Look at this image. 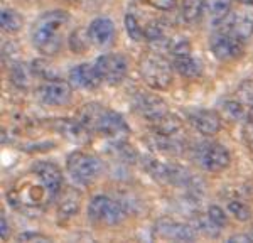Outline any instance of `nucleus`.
<instances>
[{"instance_id": "1", "label": "nucleus", "mask_w": 253, "mask_h": 243, "mask_svg": "<svg viewBox=\"0 0 253 243\" xmlns=\"http://www.w3.org/2000/svg\"><path fill=\"white\" fill-rule=\"evenodd\" d=\"M78 120L89 132H98L105 135L112 142L126 140L130 133V128L120 113L108 110L103 105L88 103L83 105V108L78 113Z\"/></svg>"}, {"instance_id": "2", "label": "nucleus", "mask_w": 253, "mask_h": 243, "mask_svg": "<svg viewBox=\"0 0 253 243\" xmlns=\"http://www.w3.org/2000/svg\"><path fill=\"white\" fill-rule=\"evenodd\" d=\"M69 22V14L64 10H49L41 15L31 32L32 44L44 56L58 54L63 44V31Z\"/></svg>"}, {"instance_id": "3", "label": "nucleus", "mask_w": 253, "mask_h": 243, "mask_svg": "<svg viewBox=\"0 0 253 243\" xmlns=\"http://www.w3.org/2000/svg\"><path fill=\"white\" fill-rule=\"evenodd\" d=\"M138 71H140L144 83L152 90H167L172 83L174 66L166 56H162V52H145L138 61Z\"/></svg>"}, {"instance_id": "4", "label": "nucleus", "mask_w": 253, "mask_h": 243, "mask_svg": "<svg viewBox=\"0 0 253 243\" xmlns=\"http://www.w3.org/2000/svg\"><path fill=\"white\" fill-rule=\"evenodd\" d=\"M68 174L76 184L89 186L93 184L103 172V162L91 154L75 151L68 156L66 161Z\"/></svg>"}, {"instance_id": "5", "label": "nucleus", "mask_w": 253, "mask_h": 243, "mask_svg": "<svg viewBox=\"0 0 253 243\" xmlns=\"http://www.w3.org/2000/svg\"><path fill=\"white\" fill-rule=\"evenodd\" d=\"M193 159L203 171L221 172L231 164V156L226 147L218 142L205 140L193 147Z\"/></svg>"}, {"instance_id": "6", "label": "nucleus", "mask_w": 253, "mask_h": 243, "mask_svg": "<svg viewBox=\"0 0 253 243\" xmlns=\"http://www.w3.org/2000/svg\"><path fill=\"white\" fill-rule=\"evenodd\" d=\"M126 209L108 196H95L88 204V218L95 225L117 226L125 220Z\"/></svg>"}, {"instance_id": "7", "label": "nucleus", "mask_w": 253, "mask_h": 243, "mask_svg": "<svg viewBox=\"0 0 253 243\" xmlns=\"http://www.w3.org/2000/svg\"><path fill=\"white\" fill-rule=\"evenodd\" d=\"M95 66L100 78L103 83L110 86H118L124 83L126 73H128V59L120 52H112V54H103L95 61Z\"/></svg>"}, {"instance_id": "8", "label": "nucleus", "mask_w": 253, "mask_h": 243, "mask_svg": "<svg viewBox=\"0 0 253 243\" xmlns=\"http://www.w3.org/2000/svg\"><path fill=\"white\" fill-rule=\"evenodd\" d=\"M154 235L161 240L193 242L198 237V232L191 223H181L172 218H159L154 225Z\"/></svg>"}, {"instance_id": "9", "label": "nucleus", "mask_w": 253, "mask_h": 243, "mask_svg": "<svg viewBox=\"0 0 253 243\" xmlns=\"http://www.w3.org/2000/svg\"><path fill=\"white\" fill-rule=\"evenodd\" d=\"M73 96V84L61 78L46 80L38 88V98L41 103L51 105V107H61L66 105Z\"/></svg>"}, {"instance_id": "10", "label": "nucleus", "mask_w": 253, "mask_h": 243, "mask_svg": "<svg viewBox=\"0 0 253 243\" xmlns=\"http://www.w3.org/2000/svg\"><path fill=\"white\" fill-rule=\"evenodd\" d=\"M211 52L219 61H233L243 56V40L233 36L231 32L219 31L213 34L210 40Z\"/></svg>"}, {"instance_id": "11", "label": "nucleus", "mask_w": 253, "mask_h": 243, "mask_svg": "<svg viewBox=\"0 0 253 243\" xmlns=\"http://www.w3.org/2000/svg\"><path fill=\"white\" fill-rule=\"evenodd\" d=\"M172 66L177 75L184 76V78H198L203 73V64L198 58L191 54V47L187 42L174 44L172 47Z\"/></svg>"}, {"instance_id": "12", "label": "nucleus", "mask_w": 253, "mask_h": 243, "mask_svg": "<svg viewBox=\"0 0 253 243\" xmlns=\"http://www.w3.org/2000/svg\"><path fill=\"white\" fill-rule=\"evenodd\" d=\"M132 108L137 115H140L142 119L154 122L159 117H162L164 113L169 112L167 103L161 96H157L156 93H145L138 91L132 100Z\"/></svg>"}, {"instance_id": "13", "label": "nucleus", "mask_w": 253, "mask_h": 243, "mask_svg": "<svg viewBox=\"0 0 253 243\" xmlns=\"http://www.w3.org/2000/svg\"><path fill=\"white\" fill-rule=\"evenodd\" d=\"M32 172L42 182V186L47 189V193L51 194L52 200H56L59 196V193L63 191V174H61L58 165L49 161H42L34 165Z\"/></svg>"}, {"instance_id": "14", "label": "nucleus", "mask_w": 253, "mask_h": 243, "mask_svg": "<svg viewBox=\"0 0 253 243\" xmlns=\"http://www.w3.org/2000/svg\"><path fill=\"white\" fill-rule=\"evenodd\" d=\"M51 127L69 142L75 144H86L89 139V132L80 120L73 119H54L51 120Z\"/></svg>"}, {"instance_id": "15", "label": "nucleus", "mask_w": 253, "mask_h": 243, "mask_svg": "<svg viewBox=\"0 0 253 243\" xmlns=\"http://www.w3.org/2000/svg\"><path fill=\"white\" fill-rule=\"evenodd\" d=\"M189 122L191 125L205 137H213L221 128V119L213 110L206 108H198V110L189 112Z\"/></svg>"}, {"instance_id": "16", "label": "nucleus", "mask_w": 253, "mask_h": 243, "mask_svg": "<svg viewBox=\"0 0 253 243\" xmlns=\"http://www.w3.org/2000/svg\"><path fill=\"white\" fill-rule=\"evenodd\" d=\"M58 200V220L59 223H68L69 220L80 213L81 208V193L75 188L63 189L59 193Z\"/></svg>"}, {"instance_id": "17", "label": "nucleus", "mask_w": 253, "mask_h": 243, "mask_svg": "<svg viewBox=\"0 0 253 243\" xmlns=\"http://www.w3.org/2000/svg\"><path fill=\"white\" fill-rule=\"evenodd\" d=\"M69 83L76 88H83V90H93V88L100 86V83H103L100 78L95 64H78L69 71Z\"/></svg>"}, {"instance_id": "18", "label": "nucleus", "mask_w": 253, "mask_h": 243, "mask_svg": "<svg viewBox=\"0 0 253 243\" xmlns=\"http://www.w3.org/2000/svg\"><path fill=\"white\" fill-rule=\"evenodd\" d=\"M147 142L152 149L169 156H179L184 152V140L179 139V135H162V133L150 132Z\"/></svg>"}, {"instance_id": "19", "label": "nucleus", "mask_w": 253, "mask_h": 243, "mask_svg": "<svg viewBox=\"0 0 253 243\" xmlns=\"http://www.w3.org/2000/svg\"><path fill=\"white\" fill-rule=\"evenodd\" d=\"M88 32L89 38H91V42L95 46L103 47L112 42L113 36H115V26L107 17H98L88 26Z\"/></svg>"}, {"instance_id": "20", "label": "nucleus", "mask_w": 253, "mask_h": 243, "mask_svg": "<svg viewBox=\"0 0 253 243\" xmlns=\"http://www.w3.org/2000/svg\"><path fill=\"white\" fill-rule=\"evenodd\" d=\"M233 0H205L203 15H206L213 24H221L230 15Z\"/></svg>"}, {"instance_id": "21", "label": "nucleus", "mask_w": 253, "mask_h": 243, "mask_svg": "<svg viewBox=\"0 0 253 243\" xmlns=\"http://www.w3.org/2000/svg\"><path fill=\"white\" fill-rule=\"evenodd\" d=\"M150 127H152V132L162 133V135H179V132H181V128H182V123L174 113L167 112L162 117L150 122Z\"/></svg>"}, {"instance_id": "22", "label": "nucleus", "mask_w": 253, "mask_h": 243, "mask_svg": "<svg viewBox=\"0 0 253 243\" xmlns=\"http://www.w3.org/2000/svg\"><path fill=\"white\" fill-rule=\"evenodd\" d=\"M226 19H228V27L223 31L231 32V34L236 36L238 39H242L243 42L253 36V20L250 17H245V15H235V17H230V15H228Z\"/></svg>"}, {"instance_id": "23", "label": "nucleus", "mask_w": 253, "mask_h": 243, "mask_svg": "<svg viewBox=\"0 0 253 243\" xmlns=\"http://www.w3.org/2000/svg\"><path fill=\"white\" fill-rule=\"evenodd\" d=\"M91 44L93 42L86 27H78V29H75L71 32V36H69V49L76 52V54L86 52Z\"/></svg>"}, {"instance_id": "24", "label": "nucleus", "mask_w": 253, "mask_h": 243, "mask_svg": "<svg viewBox=\"0 0 253 243\" xmlns=\"http://www.w3.org/2000/svg\"><path fill=\"white\" fill-rule=\"evenodd\" d=\"M191 225L196 228V232H201L203 235H206V237H210V238H216L223 230V228H219V226L216 225L210 216H208V213L206 214H196V216L193 218V221H191Z\"/></svg>"}, {"instance_id": "25", "label": "nucleus", "mask_w": 253, "mask_h": 243, "mask_svg": "<svg viewBox=\"0 0 253 243\" xmlns=\"http://www.w3.org/2000/svg\"><path fill=\"white\" fill-rule=\"evenodd\" d=\"M0 26L5 32H17L22 29L24 19L19 12L12 9H2V12H0Z\"/></svg>"}, {"instance_id": "26", "label": "nucleus", "mask_w": 253, "mask_h": 243, "mask_svg": "<svg viewBox=\"0 0 253 243\" xmlns=\"http://www.w3.org/2000/svg\"><path fill=\"white\" fill-rule=\"evenodd\" d=\"M31 73H32V70H29L26 64L15 63L10 70L12 83H14L17 88H20V90H27V88H29V83H31Z\"/></svg>"}, {"instance_id": "27", "label": "nucleus", "mask_w": 253, "mask_h": 243, "mask_svg": "<svg viewBox=\"0 0 253 243\" xmlns=\"http://www.w3.org/2000/svg\"><path fill=\"white\" fill-rule=\"evenodd\" d=\"M182 2V19L187 24L198 22L203 15V2L205 0H181Z\"/></svg>"}, {"instance_id": "28", "label": "nucleus", "mask_w": 253, "mask_h": 243, "mask_svg": "<svg viewBox=\"0 0 253 243\" xmlns=\"http://www.w3.org/2000/svg\"><path fill=\"white\" fill-rule=\"evenodd\" d=\"M228 211L233 214L238 221H250L252 220V208L242 200H230L228 201Z\"/></svg>"}, {"instance_id": "29", "label": "nucleus", "mask_w": 253, "mask_h": 243, "mask_svg": "<svg viewBox=\"0 0 253 243\" xmlns=\"http://www.w3.org/2000/svg\"><path fill=\"white\" fill-rule=\"evenodd\" d=\"M124 24H125L126 34L130 36V39H132V40H135V42H138V40L145 39V31H144V27L140 26L138 19H137L133 14H126V15H125V19H124Z\"/></svg>"}, {"instance_id": "30", "label": "nucleus", "mask_w": 253, "mask_h": 243, "mask_svg": "<svg viewBox=\"0 0 253 243\" xmlns=\"http://www.w3.org/2000/svg\"><path fill=\"white\" fill-rule=\"evenodd\" d=\"M223 112L231 122H242L247 119V112L243 108V103L240 100H228L223 103Z\"/></svg>"}, {"instance_id": "31", "label": "nucleus", "mask_w": 253, "mask_h": 243, "mask_svg": "<svg viewBox=\"0 0 253 243\" xmlns=\"http://www.w3.org/2000/svg\"><path fill=\"white\" fill-rule=\"evenodd\" d=\"M31 70L34 73L36 76H39V78L42 80H52V78H58L56 76V73L51 70V64L46 63V61H34V63L31 64Z\"/></svg>"}, {"instance_id": "32", "label": "nucleus", "mask_w": 253, "mask_h": 243, "mask_svg": "<svg viewBox=\"0 0 253 243\" xmlns=\"http://www.w3.org/2000/svg\"><path fill=\"white\" fill-rule=\"evenodd\" d=\"M236 100L245 105H253V80H245L236 90Z\"/></svg>"}, {"instance_id": "33", "label": "nucleus", "mask_w": 253, "mask_h": 243, "mask_svg": "<svg viewBox=\"0 0 253 243\" xmlns=\"http://www.w3.org/2000/svg\"><path fill=\"white\" fill-rule=\"evenodd\" d=\"M208 216L213 220L216 225L219 226V228H224V226L228 225V216L224 214V211L219 206H216V204H213V206H210V209H208Z\"/></svg>"}, {"instance_id": "34", "label": "nucleus", "mask_w": 253, "mask_h": 243, "mask_svg": "<svg viewBox=\"0 0 253 243\" xmlns=\"http://www.w3.org/2000/svg\"><path fill=\"white\" fill-rule=\"evenodd\" d=\"M144 2L157 10H170L177 0H144Z\"/></svg>"}, {"instance_id": "35", "label": "nucleus", "mask_w": 253, "mask_h": 243, "mask_svg": "<svg viewBox=\"0 0 253 243\" xmlns=\"http://www.w3.org/2000/svg\"><path fill=\"white\" fill-rule=\"evenodd\" d=\"M243 142L247 145V149L250 152H253V123L248 122L247 125L243 127Z\"/></svg>"}, {"instance_id": "36", "label": "nucleus", "mask_w": 253, "mask_h": 243, "mask_svg": "<svg viewBox=\"0 0 253 243\" xmlns=\"http://www.w3.org/2000/svg\"><path fill=\"white\" fill-rule=\"evenodd\" d=\"M19 242H49V238L46 237V235L26 232V233L19 235Z\"/></svg>"}, {"instance_id": "37", "label": "nucleus", "mask_w": 253, "mask_h": 243, "mask_svg": "<svg viewBox=\"0 0 253 243\" xmlns=\"http://www.w3.org/2000/svg\"><path fill=\"white\" fill-rule=\"evenodd\" d=\"M78 2L84 10H89V12L98 10L103 5V0H78Z\"/></svg>"}, {"instance_id": "38", "label": "nucleus", "mask_w": 253, "mask_h": 243, "mask_svg": "<svg viewBox=\"0 0 253 243\" xmlns=\"http://www.w3.org/2000/svg\"><path fill=\"white\" fill-rule=\"evenodd\" d=\"M9 233H10L9 221L5 220V214H2V216H0V238H2V240H7V238H9Z\"/></svg>"}, {"instance_id": "39", "label": "nucleus", "mask_w": 253, "mask_h": 243, "mask_svg": "<svg viewBox=\"0 0 253 243\" xmlns=\"http://www.w3.org/2000/svg\"><path fill=\"white\" fill-rule=\"evenodd\" d=\"M253 243V238L250 233H242V235H233V237L228 238V243Z\"/></svg>"}, {"instance_id": "40", "label": "nucleus", "mask_w": 253, "mask_h": 243, "mask_svg": "<svg viewBox=\"0 0 253 243\" xmlns=\"http://www.w3.org/2000/svg\"><path fill=\"white\" fill-rule=\"evenodd\" d=\"M247 120H248V122H252V123H253V105H250V107H248V112H247Z\"/></svg>"}, {"instance_id": "41", "label": "nucleus", "mask_w": 253, "mask_h": 243, "mask_svg": "<svg viewBox=\"0 0 253 243\" xmlns=\"http://www.w3.org/2000/svg\"><path fill=\"white\" fill-rule=\"evenodd\" d=\"M240 3H245V5H253V0H236Z\"/></svg>"}, {"instance_id": "42", "label": "nucleus", "mask_w": 253, "mask_h": 243, "mask_svg": "<svg viewBox=\"0 0 253 243\" xmlns=\"http://www.w3.org/2000/svg\"><path fill=\"white\" fill-rule=\"evenodd\" d=\"M250 237L253 238V226H252V230H250Z\"/></svg>"}]
</instances>
